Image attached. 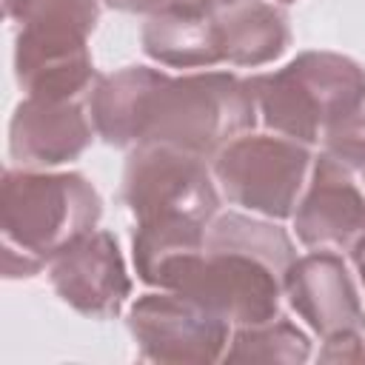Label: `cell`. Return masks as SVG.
<instances>
[{"mask_svg": "<svg viewBox=\"0 0 365 365\" xmlns=\"http://www.w3.org/2000/svg\"><path fill=\"white\" fill-rule=\"evenodd\" d=\"M88 114L97 137L114 148L171 145L205 160L259 120L242 77L208 68L171 77L151 66L97 77Z\"/></svg>", "mask_w": 365, "mask_h": 365, "instance_id": "6da1fadb", "label": "cell"}, {"mask_svg": "<svg viewBox=\"0 0 365 365\" xmlns=\"http://www.w3.org/2000/svg\"><path fill=\"white\" fill-rule=\"evenodd\" d=\"M294 259V242L277 220L228 211L208 222L202 254L188 259L165 291L197 299L231 328L259 325L279 317Z\"/></svg>", "mask_w": 365, "mask_h": 365, "instance_id": "7a4b0ae2", "label": "cell"}, {"mask_svg": "<svg viewBox=\"0 0 365 365\" xmlns=\"http://www.w3.org/2000/svg\"><path fill=\"white\" fill-rule=\"evenodd\" d=\"M103 200L77 171L9 168L0 180L3 277H37L66 245L97 228Z\"/></svg>", "mask_w": 365, "mask_h": 365, "instance_id": "3957f363", "label": "cell"}, {"mask_svg": "<svg viewBox=\"0 0 365 365\" xmlns=\"http://www.w3.org/2000/svg\"><path fill=\"white\" fill-rule=\"evenodd\" d=\"M245 83L262 125L302 145L322 143L325 131L365 97V68L336 51H299L282 68L245 77Z\"/></svg>", "mask_w": 365, "mask_h": 365, "instance_id": "277c9868", "label": "cell"}, {"mask_svg": "<svg viewBox=\"0 0 365 365\" xmlns=\"http://www.w3.org/2000/svg\"><path fill=\"white\" fill-rule=\"evenodd\" d=\"M311 145L279 134H242L211 157L220 194L248 214L291 220L311 177Z\"/></svg>", "mask_w": 365, "mask_h": 365, "instance_id": "5b68a950", "label": "cell"}, {"mask_svg": "<svg viewBox=\"0 0 365 365\" xmlns=\"http://www.w3.org/2000/svg\"><path fill=\"white\" fill-rule=\"evenodd\" d=\"M120 197L137 222L185 217L208 225L220 214V185L208 160L171 145L131 148Z\"/></svg>", "mask_w": 365, "mask_h": 365, "instance_id": "8992f818", "label": "cell"}, {"mask_svg": "<svg viewBox=\"0 0 365 365\" xmlns=\"http://www.w3.org/2000/svg\"><path fill=\"white\" fill-rule=\"evenodd\" d=\"M128 331L140 356L163 365H205L225 356L231 322L180 291H151L131 302Z\"/></svg>", "mask_w": 365, "mask_h": 365, "instance_id": "52a82bcc", "label": "cell"}, {"mask_svg": "<svg viewBox=\"0 0 365 365\" xmlns=\"http://www.w3.org/2000/svg\"><path fill=\"white\" fill-rule=\"evenodd\" d=\"M291 220L305 248L351 254L365 240V174L319 151Z\"/></svg>", "mask_w": 365, "mask_h": 365, "instance_id": "ba28073f", "label": "cell"}, {"mask_svg": "<svg viewBox=\"0 0 365 365\" xmlns=\"http://www.w3.org/2000/svg\"><path fill=\"white\" fill-rule=\"evenodd\" d=\"M54 294L88 319H111L131 297V277L111 231H88L66 245L48 265Z\"/></svg>", "mask_w": 365, "mask_h": 365, "instance_id": "9c48e42d", "label": "cell"}, {"mask_svg": "<svg viewBox=\"0 0 365 365\" xmlns=\"http://www.w3.org/2000/svg\"><path fill=\"white\" fill-rule=\"evenodd\" d=\"M14 80L26 97L83 100L97 83L88 37L71 29H17Z\"/></svg>", "mask_w": 365, "mask_h": 365, "instance_id": "30bf717a", "label": "cell"}, {"mask_svg": "<svg viewBox=\"0 0 365 365\" xmlns=\"http://www.w3.org/2000/svg\"><path fill=\"white\" fill-rule=\"evenodd\" d=\"M282 294L319 339L365 328L359 288L336 251H311L297 257L285 274Z\"/></svg>", "mask_w": 365, "mask_h": 365, "instance_id": "8fae6325", "label": "cell"}, {"mask_svg": "<svg viewBox=\"0 0 365 365\" xmlns=\"http://www.w3.org/2000/svg\"><path fill=\"white\" fill-rule=\"evenodd\" d=\"M94 134L80 100L23 97L9 123V154L23 168H54L83 157Z\"/></svg>", "mask_w": 365, "mask_h": 365, "instance_id": "7c38bea8", "label": "cell"}, {"mask_svg": "<svg viewBox=\"0 0 365 365\" xmlns=\"http://www.w3.org/2000/svg\"><path fill=\"white\" fill-rule=\"evenodd\" d=\"M220 63L259 68L274 63L291 46L288 14L271 0H234L211 14Z\"/></svg>", "mask_w": 365, "mask_h": 365, "instance_id": "4fadbf2b", "label": "cell"}, {"mask_svg": "<svg viewBox=\"0 0 365 365\" xmlns=\"http://www.w3.org/2000/svg\"><path fill=\"white\" fill-rule=\"evenodd\" d=\"M205 222L185 217H154L143 220L131 237V259L137 279L151 288H168L174 274L202 254L205 248Z\"/></svg>", "mask_w": 365, "mask_h": 365, "instance_id": "5bb4252c", "label": "cell"}, {"mask_svg": "<svg viewBox=\"0 0 365 365\" xmlns=\"http://www.w3.org/2000/svg\"><path fill=\"white\" fill-rule=\"evenodd\" d=\"M143 51L168 68H214L220 54L214 46L211 14H182L163 9L148 14L143 26Z\"/></svg>", "mask_w": 365, "mask_h": 365, "instance_id": "9a60e30c", "label": "cell"}, {"mask_svg": "<svg viewBox=\"0 0 365 365\" xmlns=\"http://www.w3.org/2000/svg\"><path fill=\"white\" fill-rule=\"evenodd\" d=\"M225 362H288L299 365L311 359V339L302 328H297L282 314L231 331V342L225 348Z\"/></svg>", "mask_w": 365, "mask_h": 365, "instance_id": "2e32d148", "label": "cell"}, {"mask_svg": "<svg viewBox=\"0 0 365 365\" xmlns=\"http://www.w3.org/2000/svg\"><path fill=\"white\" fill-rule=\"evenodd\" d=\"M3 11L20 29H71L86 37L100 20L97 0H3Z\"/></svg>", "mask_w": 365, "mask_h": 365, "instance_id": "e0dca14e", "label": "cell"}, {"mask_svg": "<svg viewBox=\"0 0 365 365\" xmlns=\"http://www.w3.org/2000/svg\"><path fill=\"white\" fill-rule=\"evenodd\" d=\"M322 151L342 160L354 171L365 174V97L351 114H345L339 123H334L325 131Z\"/></svg>", "mask_w": 365, "mask_h": 365, "instance_id": "ac0fdd59", "label": "cell"}, {"mask_svg": "<svg viewBox=\"0 0 365 365\" xmlns=\"http://www.w3.org/2000/svg\"><path fill=\"white\" fill-rule=\"evenodd\" d=\"M319 359L322 362H362L365 359L362 331H342V334L325 336L319 348Z\"/></svg>", "mask_w": 365, "mask_h": 365, "instance_id": "d6986e66", "label": "cell"}, {"mask_svg": "<svg viewBox=\"0 0 365 365\" xmlns=\"http://www.w3.org/2000/svg\"><path fill=\"white\" fill-rule=\"evenodd\" d=\"M114 11H128V14H157L168 9V0H103Z\"/></svg>", "mask_w": 365, "mask_h": 365, "instance_id": "ffe728a7", "label": "cell"}, {"mask_svg": "<svg viewBox=\"0 0 365 365\" xmlns=\"http://www.w3.org/2000/svg\"><path fill=\"white\" fill-rule=\"evenodd\" d=\"M234 0H168V9L182 11V14H214L225 9Z\"/></svg>", "mask_w": 365, "mask_h": 365, "instance_id": "44dd1931", "label": "cell"}, {"mask_svg": "<svg viewBox=\"0 0 365 365\" xmlns=\"http://www.w3.org/2000/svg\"><path fill=\"white\" fill-rule=\"evenodd\" d=\"M351 262H354L356 277H359V285H362V291H365V240L351 251Z\"/></svg>", "mask_w": 365, "mask_h": 365, "instance_id": "7402d4cb", "label": "cell"}, {"mask_svg": "<svg viewBox=\"0 0 365 365\" xmlns=\"http://www.w3.org/2000/svg\"><path fill=\"white\" fill-rule=\"evenodd\" d=\"M271 3H282V6H288V3H294V0H271Z\"/></svg>", "mask_w": 365, "mask_h": 365, "instance_id": "603a6c76", "label": "cell"}]
</instances>
